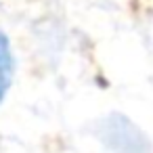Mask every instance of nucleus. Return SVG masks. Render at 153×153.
<instances>
[{"mask_svg": "<svg viewBox=\"0 0 153 153\" xmlns=\"http://www.w3.org/2000/svg\"><path fill=\"white\" fill-rule=\"evenodd\" d=\"M13 71H15V59L11 51V42L7 34L0 30V103L4 101L11 82H13Z\"/></svg>", "mask_w": 153, "mask_h": 153, "instance_id": "obj_1", "label": "nucleus"}]
</instances>
